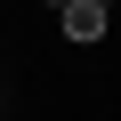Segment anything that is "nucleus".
Here are the masks:
<instances>
[{
    "label": "nucleus",
    "mask_w": 121,
    "mask_h": 121,
    "mask_svg": "<svg viewBox=\"0 0 121 121\" xmlns=\"http://www.w3.org/2000/svg\"><path fill=\"white\" fill-rule=\"evenodd\" d=\"M56 8H65V32L73 40H105V8L113 0H56Z\"/></svg>",
    "instance_id": "obj_1"
}]
</instances>
